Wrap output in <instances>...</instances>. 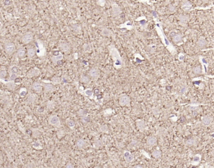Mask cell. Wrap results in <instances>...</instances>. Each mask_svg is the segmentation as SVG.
Segmentation results:
<instances>
[{
    "label": "cell",
    "instance_id": "6da1fadb",
    "mask_svg": "<svg viewBox=\"0 0 214 168\" xmlns=\"http://www.w3.org/2000/svg\"><path fill=\"white\" fill-rule=\"evenodd\" d=\"M110 52L112 60L114 61V67L116 69H120L122 68V65H123V61H122L120 54L119 53L117 49L112 46L111 48L110 49Z\"/></svg>",
    "mask_w": 214,
    "mask_h": 168
},
{
    "label": "cell",
    "instance_id": "7a4b0ae2",
    "mask_svg": "<svg viewBox=\"0 0 214 168\" xmlns=\"http://www.w3.org/2000/svg\"><path fill=\"white\" fill-rule=\"evenodd\" d=\"M48 123L52 126L56 128H60L62 127L60 119L57 115H51L48 118Z\"/></svg>",
    "mask_w": 214,
    "mask_h": 168
},
{
    "label": "cell",
    "instance_id": "3957f363",
    "mask_svg": "<svg viewBox=\"0 0 214 168\" xmlns=\"http://www.w3.org/2000/svg\"><path fill=\"white\" fill-rule=\"evenodd\" d=\"M36 44H37V49H37V54L38 55V57L41 58L45 56L46 54V49H45V48L44 47L43 44L39 39L37 40Z\"/></svg>",
    "mask_w": 214,
    "mask_h": 168
},
{
    "label": "cell",
    "instance_id": "277c9868",
    "mask_svg": "<svg viewBox=\"0 0 214 168\" xmlns=\"http://www.w3.org/2000/svg\"><path fill=\"white\" fill-rule=\"evenodd\" d=\"M4 51L9 56L11 55L16 51V46L14 43L10 41L6 42L4 44Z\"/></svg>",
    "mask_w": 214,
    "mask_h": 168
},
{
    "label": "cell",
    "instance_id": "5b68a950",
    "mask_svg": "<svg viewBox=\"0 0 214 168\" xmlns=\"http://www.w3.org/2000/svg\"><path fill=\"white\" fill-rule=\"evenodd\" d=\"M130 103H131V99L128 95H123L119 98V104L121 106L130 107Z\"/></svg>",
    "mask_w": 214,
    "mask_h": 168
},
{
    "label": "cell",
    "instance_id": "8992f818",
    "mask_svg": "<svg viewBox=\"0 0 214 168\" xmlns=\"http://www.w3.org/2000/svg\"><path fill=\"white\" fill-rule=\"evenodd\" d=\"M43 82L44 83L43 84V86L44 88V91L45 93H51V92L55 91L56 88H55V85L51 83L50 81H45L43 80Z\"/></svg>",
    "mask_w": 214,
    "mask_h": 168
},
{
    "label": "cell",
    "instance_id": "52a82bcc",
    "mask_svg": "<svg viewBox=\"0 0 214 168\" xmlns=\"http://www.w3.org/2000/svg\"><path fill=\"white\" fill-rule=\"evenodd\" d=\"M33 39V35L31 32H28L24 34L23 36L21 38L22 43L25 45H28L31 43Z\"/></svg>",
    "mask_w": 214,
    "mask_h": 168
},
{
    "label": "cell",
    "instance_id": "ba28073f",
    "mask_svg": "<svg viewBox=\"0 0 214 168\" xmlns=\"http://www.w3.org/2000/svg\"><path fill=\"white\" fill-rule=\"evenodd\" d=\"M0 81L3 83H4L7 87V88L10 90L14 91L16 88L17 84L14 83V81H4V79H0Z\"/></svg>",
    "mask_w": 214,
    "mask_h": 168
},
{
    "label": "cell",
    "instance_id": "9c48e42d",
    "mask_svg": "<svg viewBox=\"0 0 214 168\" xmlns=\"http://www.w3.org/2000/svg\"><path fill=\"white\" fill-rule=\"evenodd\" d=\"M88 74L90 76V78H92L94 80H97L100 76L99 70L96 68H91V70L89 71Z\"/></svg>",
    "mask_w": 214,
    "mask_h": 168
},
{
    "label": "cell",
    "instance_id": "30bf717a",
    "mask_svg": "<svg viewBox=\"0 0 214 168\" xmlns=\"http://www.w3.org/2000/svg\"><path fill=\"white\" fill-rule=\"evenodd\" d=\"M40 74V71L38 68H34L29 70L26 74V76L28 78H31L33 77H37Z\"/></svg>",
    "mask_w": 214,
    "mask_h": 168
},
{
    "label": "cell",
    "instance_id": "8fae6325",
    "mask_svg": "<svg viewBox=\"0 0 214 168\" xmlns=\"http://www.w3.org/2000/svg\"><path fill=\"white\" fill-rule=\"evenodd\" d=\"M63 58V55L62 53H58V54H54V55H52L51 57V60L52 63L54 65H56V64L58 63L59 61H62Z\"/></svg>",
    "mask_w": 214,
    "mask_h": 168
},
{
    "label": "cell",
    "instance_id": "7c38bea8",
    "mask_svg": "<svg viewBox=\"0 0 214 168\" xmlns=\"http://www.w3.org/2000/svg\"><path fill=\"white\" fill-rule=\"evenodd\" d=\"M123 157H124L125 161L126 163H130L133 162L135 160V157L133 154L132 153H130V151H126L124 152V154H123Z\"/></svg>",
    "mask_w": 214,
    "mask_h": 168
},
{
    "label": "cell",
    "instance_id": "4fadbf2b",
    "mask_svg": "<svg viewBox=\"0 0 214 168\" xmlns=\"http://www.w3.org/2000/svg\"><path fill=\"white\" fill-rule=\"evenodd\" d=\"M43 84L40 83L39 82H35L33 83L32 86H31V88L35 92L37 93H40L42 92L43 91Z\"/></svg>",
    "mask_w": 214,
    "mask_h": 168
},
{
    "label": "cell",
    "instance_id": "5bb4252c",
    "mask_svg": "<svg viewBox=\"0 0 214 168\" xmlns=\"http://www.w3.org/2000/svg\"><path fill=\"white\" fill-rule=\"evenodd\" d=\"M136 124L139 131L141 132H144L146 128L145 122L143 120H137L136 121Z\"/></svg>",
    "mask_w": 214,
    "mask_h": 168
},
{
    "label": "cell",
    "instance_id": "9a60e30c",
    "mask_svg": "<svg viewBox=\"0 0 214 168\" xmlns=\"http://www.w3.org/2000/svg\"><path fill=\"white\" fill-rule=\"evenodd\" d=\"M59 48L60 49V50L62 51L63 53H68L70 50V45L66 43H64V42H62L59 44Z\"/></svg>",
    "mask_w": 214,
    "mask_h": 168
},
{
    "label": "cell",
    "instance_id": "2e32d148",
    "mask_svg": "<svg viewBox=\"0 0 214 168\" xmlns=\"http://www.w3.org/2000/svg\"><path fill=\"white\" fill-rule=\"evenodd\" d=\"M213 121V119L211 116H205L203 117L201 119V123L204 126H209L211 124Z\"/></svg>",
    "mask_w": 214,
    "mask_h": 168
},
{
    "label": "cell",
    "instance_id": "e0dca14e",
    "mask_svg": "<svg viewBox=\"0 0 214 168\" xmlns=\"http://www.w3.org/2000/svg\"><path fill=\"white\" fill-rule=\"evenodd\" d=\"M157 139L154 136H150L147 139V144L149 147H153L157 144Z\"/></svg>",
    "mask_w": 214,
    "mask_h": 168
},
{
    "label": "cell",
    "instance_id": "ac0fdd59",
    "mask_svg": "<svg viewBox=\"0 0 214 168\" xmlns=\"http://www.w3.org/2000/svg\"><path fill=\"white\" fill-rule=\"evenodd\" d=\"M17 56L20 59H23L26 56V51L25 49L22 46H20L18 48L17 50Z\"/></svg>",
    "mask_w": 214,
    "mask_h": 168
},
{
    "label": "cell",
    "instance_id": "d6986e66",
    "mask_svg": "<svg viewBox=\"0 0 214 168\" xmlns=\"http://www.w3.org/2000/svg\"><path fill=\"white\" fill-rule=\"evenodd\" d=\"M37 54V49L34 48H28L27 49V55L29 58H32Z\"/></svg>",
    "mask_w": 214,
    "mask_h": 168
},
{
    "label": "cell",
    "instance_id": "ffe728a7",
    "mask_svg": "<svg viewBox=\"0 0 214 168\" xmlns=\"http://www.w3.org/2000/svg\"><path fill=\"white\" fill-rule=\"evenodd\" d=\"M37 98H38V96H37V95H36V94H34V93L30 94V95L28 96V97H27V103H35V102L36 101V100L37 99Z\"/></svg>",
    "mask_w": 214,
    "mask_h": 168
},
{
    "label": "cell",
    "instance_id": "44dd1931",
    "mask_svg": "<svg viewBox=\"0 0 214 168\" xmlns=\"http://www.w3.org/2000/svg\"><path fill=\"white\" fill-rule=\"evenodd\" d=\"M185 143H186V145L188 146V147H192V146H195V145L197 144V141L195 138H192L188 139Z\"/></svg>",
    "mask_w": 214,
    "mask_h": 168
},
{
    "label": "cell",
    "instance_id": "7402d4cb",
    "mask_svg": "<svg viewBox=\"0 0 214 168\" xmlns=\"http://www.w3.org/2000/svg\"><path fill=\"white\" fill-rule=\"evenodd\" d=\"M120 9L118 7V6H117L116 4L113 5V6H112V13H113V16H118L119 14H120Z\"/></svg>",
    "mask_w": 214,
    "mask_h": 168
},
{
    "label": "cell",
    "instance_id": "603a6c76",
    "mask_svg": "<svg viewBox=\"0 0 214 168\" xmlns=\"http://www.w3.org/2000/svg\"><path fill=\"white\" fill-rule=\"evenodd\" d=\"M32 147L37 150H41L43 149L42 144L39 141H36L32 143Z\"/></svg>",
    "mask_w": 214,
    "mask_h": 168
},
{
    "label": "cell",
    "instance_id": "cb8c5ba5",
    "mask_svg": "<svg viewBox=\"0 0 214 168\" xmlns=\"http://www.w3.org/2000/svg\"><path fill=\"white\" fill-rule=\"evenodd\" d=\"M65 122H66V124L67 125V126L70 128V129H73L75 127V123L74 121L70 119V118H67L66 121H65Z\"/></svg>",
    "mask_w": 214,
    "mask_h": 168
},
{
    "label": "cell",
    "instance_id": "d4e9b609",
    "mask_svg": "<svg viewBox=\"0 0 214 168\" xmlns=\"http://www.w3.org/2000/svg\"><path fill=\"white\" fill-rule=\"evenodd\" d=\"M55 108V102L54 101L50 100L46 103V108L50 111H51Z\"/></svg>",
    "mask_w": 214,
    "mask_h": 168
},
{
    "label": "cell",
    "instance_id": "484cf974",
    "mask_svg": "<svg viewBox=\"0 0 214 168\" xmlns=\"http://www.w3.org/2000/svg\"><path fill=\"white\" fill-rule=\"evenodd\" d=\"M206 44H207V42H206L205 39L202 37L199 38L197 41V46L199 48H203L204 46H205Z\"/></svg>",
    "mask_w": 214,
    "mask_h": 168
},
{
    "label": "cell",
    "instance_id": "4316f807",
    "mask_svg": "<svg viewBox=\"0 0 214 168\" xmlns=\"http://www.w3.org/2000/svg\"><path fill=\"white\" fill-rule=\"evenodd\" d=\"M101 33L102 36H107V37H110V36H111L113 35L111 30H110L109 29H107V28H104V29H103Z\"/></svg>",
    "mask_w": 214,
    "mask_h": 168
},
{
    "label": "cell",
    "instance_id": "83f0119b",
    "mask_svg": "<svg viewBox=\"0 0 214 168\" xmlns=\"http://www.w3.org/2000/svg\"><path fill=\"white\" fill-rule=\"evenodd\" d=\"M86 145V142L84 139H80L76 142V146L78 148H82Z\"/></svg>",
    "mask_w": 214,
    "mask_h": 168
},
{
    "label": "cell",
    "instance_id": "f1b7e54d",
    "mask_svg": "<svg viewBox=\"0 0 214 168\" xmlns=\"http://www.w3.org/2000/svg\"><path fill=\"white\" fill-rule=\"evenodd\" d=\"M201 156L200 155V154H196L194 157H193L192 163L193 164H199V163L200 162V161H201Z\"/></svg>",
    "mask_w": 214,
    "mask_h": 168
},
{
    "label": "cell",
    "instance_id": "f546056e",
    "mask_svg": "<svg viewBox=\"0 0 214 168\" xmlns=\"http://www.w3.org/2000/svg\"><path fill=\"white\" fill-rule=\"evenodd\" d=\"M83 94L86 96L90 97V98H91L93 97V92L92 89H90V88H88V89H86L85 90H84Z\"/></svg>",
    "mask_w": 214,
    "mask_h": 168
},
{
    "label": "cell",
    "instance_id": "4dcf8cb0",
    "mask_svg": "<svg viewBox=\"0 0 214 168\" xmlns=\"http://www.w3.org/2000/svg\"><path fill=\"white\" fill-rule=\"evenodd\" d=\"M51 83L54 85L60 84H61V83H62V79H61L60 78H59V77L54 76L51 79Z\"/></svg>",
    "mask_w": 214,
    "mask_h": 168
},
{
    "label": "cell",
    "instance_id": "1f68e13d",
    "mask_svg": "<svg viewBox=\"0 0 214 168\" xmlns=\"http://www.w3.org/2000/svg\"><path fill=\"white\" fill-rule=\"evenodd\" d=\"M151 155H152V156L154 157V158L158 159L161 157L162 153L160 150H157V149H155V150H154L152 152V153H151Z\"/></svg>",
    "mask_w": 214,
    "mask_h": 168
},
{
    "label": "cell",
    "instance_id": "d6a6232c",
    "mask_svg": "<svg viewBox=\"0 0 214 168\" xmlns=\"http://www.w3.org/2000/svg\"><path fill=\"white\" fill-rule=\"evenodd\" d=\"M172 39H173V41H174L175 43H178L179 42H180L181 41H182V37L180 35H179V34H176V35H174V36H173Z\"/></svg>",
    "mask_w": 214,
    "mask_h": 168
},
{
    "label": "cell",
    "instance_id": "836d02e7",
    "mask_svg": "<svg viewBox=\"0 0 214 168\" xmlns=\"http://www.w3.org/2000/svg\"><path fill=\"white\" fill-rule=\"evenodd\" d=\"M80 81L83 83H88L90 81V78L87 75H82L80 78Z\"/></svg>",
    "mask_w": 214,
    "mask_h": 168
},
{
    "label": "cell",
    "instance_id": "e575fe53",
    "mask_svg": "<svg viewBox=\"0 0 214 168\" xmlns=\"http://www.w3.org/2000/svg\"><path fill=\"white\" fill-rule=\"evenodd\" d=\"M28 91L26 88H21L19 91V96L21 97H24L27 95Z\"/></svg>",
    "mask_w": 214,
    "mask_h": 168
},
{
    "label": "cell",
    "instance_id": "d590c367",
    "mask_svg": "<svg viewBox=\"0 0 214 168\" xmlns=\"http://www.w3.org/2000/svg\"><path fill=\"white\" fill-rule=\"evenodd\" d=\"M7 75V72L5 68H1L0 69V79H4Z\"/></svg>",
    "mask_w": 214,
    "mask_h": 168
},
{
    "label": "cell",
    "instance_id": "8d00e7d4",
    "mask_svg": "<svg viewBox=\"0 0 214 168\" xmlns=\"http://www.w3.org/2000/svg\"><path fill=\"white\" fill-rule=\"evenodd\" d=\"M100 132H103V133H107L108 132V126L106 125V124H104V125L101 126L99 128Z\"/></svg>",
    "mask_w": 214,
    "mask_h": 168
},
{
    "label": "cell",
    "instance_id": "74e56055",
    "mask_svg": "<svg viewBox=\"0 0 214 168\" xmlns=\"http://www.w3.org/2000/svg\"><path fill=\"white\" fill-rule=\"evenodd\" d=\"M10 72H13V73H16L18 74L20 72V70L16 66H12L10 68Z\"/></svg>",
    "mask_w": 214,
    "mask_h": 168
},
{
    "label": "cell",
    "instance_id": "f35d334b",
    "mask_svg": "<svg viewBox=\"0 0 214 168\" xmlns=\"http://www.w3.org/2000/svg\"><path fill=\"white\" fill-rule=\"evenodd\" d=\"M192 8V5L190 3H189V2H185V3H183V5H182V9L185 11H188V10H190V9Z\"/></svg>",
    "mask_w": 214,
    "mask_h": 168
},
{
    "label": "cell",
    "instance_id": "ab89813d",
    "mask_svg": "<svg viewBox=\"0 0 214 168\" xmlns=\"http://www.w3.org/2000/svg\"><path fill=\"white\" fill-rule=\"evenodd\" d=\"M90 120H91L90 118L87 115L81 116V121L83 123H88V122H90Z\"/></svg>",
    "mask_w": 214,
    "mask_h": 168
},
{
    "label": "cell",
    "instance_id": "60d3db41",
    "mask_svg": "<svg viewBox=\"0 0 214 168\" xmlns=\"http://www.w3.org/2000/svg\"><path fill=\"white\" fill-rule=\"evenodd\" d=\"M188 20H189L188 17L186 16H185V15H180L179 16L180 21V22L183 24L187 23V22L188 21Z\"/></svg>",
    "mask_w": 214,
    "mask_h": 168
},
{
    "label": "cell",
    "instance_id": "b9f144b4",
    "mask_svg": "<svg viewBox=\"0 0 214 168\" xmlns=\"http://www.w3.org/2000/svg\"><path fill=\"white\" fill-rule=\"evenodd\" d=\"M193 72L195 74H201V67L198 66H196L195 68H193Z\"/></svg>",
    "mask_w": 214,
    "mask_h": 168
},
{
    "label": "cell",
    "instance_id": "7bdbcfd3",
    "mask_svg": "<svg viewBox=\"0 0 214 168\" xmlns=\"http://www.w3.org/2000/svg\"><path fill=\"white\" fill-rule=\"evenodd\" d=\"M18 78V74L13 72H10V76H9V81H15Z\"/></svg>",
    "mask_w": 214,
    "mask_h": 168
},
{
    "label": "cell",
    "instance_id": "ee69618b",
    "mask_svg": "<svg viewBox=\"0 0 214 168\" xmlns=\"http://www.w3.org/2000/svg\"><path fill=\"white\" fill-rule=\"evenodd\" d=\"M78 116H83L85 115H87V112L85 111V109H80L78 111Z\"/></svg>",
    "mask_w": 214,
    "mask_h": 168
},
{
    "label": "cell",
    "instance_id": "f6af8a7d",
    "mask_svg": "<svg viewBox=\"0 0 214 168\" xmlns=\"http://www.w3.org/2000/svg\"><path fill=\"white\" fill-rule=\"evenodd\" d=\"M103 146V143L101 141H98L97 142H96V143H95V144H94V146H95L96 148H98V147H101V146Z\"/></svg>",
    "mask_w": 214,
    "mask_h": 168
},
{
    "label": "cell",
    "instance_id": "bcb514c9",
    "mask_svg": "<svg viewBox=\"0 0 214 168\" xmlns=\"http://www.w3.org/2000/svg\"><path fill=\"white\" fill-rule=\"evenodd\" d=\"M57 136H58V138H62L63 136H64V132L63 130H60L58 131Z\"/></svg>",
    "mask_w": 214,
    "mask_h": 168
},
{
    "label": "cell",
    "instance_id": "7dc6e473",
    "mask_svg": "<svg viewBox=\"0 0 214 168\" xmlns=\"http://www.w3.org/2000/svg\"><path fill=\"white\" fill-rule=\"evenodd\" d=\"M187 90V86H183L182 88H181L180 89V93L181 94H182V95H183V94H185V93H186Z\"/></svg>",
    "mask_w": 214,
    "mask_h": 168
},
{
    "label": "cell",
    "instance_id": "c3c4849f",
    "mask_svg": "<svg viewBox=\"0 0 214 168\" xmlns=\"http://www.w3.org/2000/svg\"><path fill=\"white\" fill-rule=\"evenodd\" d=\"M65 168H73V164H71V163H68L67 165H66V166H65Z\"/></svg>",
    "mask_w": 214,
    "mask_h": 168
},
{
    "label": "cell",
    "instance_id": "681fc988",
    "mask_svg": "<svg viewBox=\"0 0 214 168\" xmlns=\"http://www.w3.org/2000/svg\"><path fill=\"white\" fill-rule=\"evenodd\" d=\"M183 58H184V56H179V60H181V61H182V60H183Z\"/></svg>",
    "mask_w": 214,
    "mask_h": 168
},
{
    "label": "cell",
    "instance_id": "f907efd6",
    "mask_svg": "<svg viewBox=\"0 0 214 168\" xmlns=\"http://www.w3.org/2000/svg\"><path fill=\"white\" fill-rule=\"evenodd\" d=\"M2 26H3V23H2V21L0 20V28H1Z\"/></svg>",
    "mask_w": 214,
    "mask_h": 168
}]
</instances>
